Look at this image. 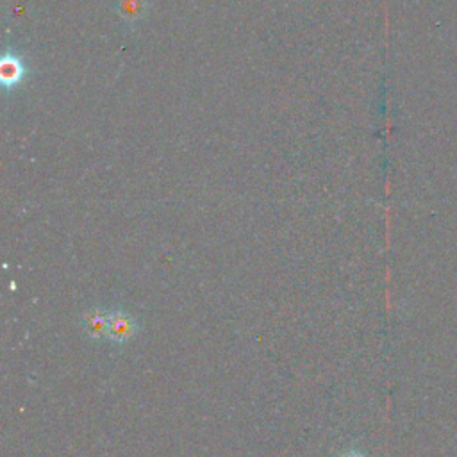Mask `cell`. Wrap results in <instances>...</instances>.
<instances>
[{
	"instance_id": "obj_3",
	"label": "cell",
	"mask_w": 457,
	"mask_h": 457,
	"mask_svg": "<svg viewBox=\"0 0 457 457\" xmlns=\"http://www.w3.org/2000/svg\"><path fill=\"white\" fill-rule=\"evenodd\" d=\"M82 327H84V332L93 339L105 337V334H107V312L102 311L100 307H91L82 316Z\"/></svg>"
},
{
	"instance_id": "obj_5",
	"label": "cell",
	"mask_w": 457,
	"mask_h": 457,
	"mask_svg": "<svg viewBox=\"0 0 457 457\" xmlns=\"http://www.w3.org/2000/svg\"><path fill=\"white\" fill-rule=\"evenodd\" d=\"M339 457H366L361 450H355V448H352V450H346V452H343Z\"/></svg>"
},
{
	"instance_id": "obj_1",
	"label": "cell",
	"mask_w": 457,
	"mask_h": 457,
	"mask_svg": "<svg viewBox=\"0 0 457 457\" xmlns=\"http://www.w3.org/2000/svg\"><path fill=\"white\" fill-rule=\"evenodd\" d=\"M137 332V321L136 318L123 311V309H114L107 312V334L105 337L114 343V345H125L129 343Z\"/></svg>"
},
{
	"instance_id": "obj_2",
	"label": "cell",
	"mask_w": 457,
	"mask_h": 457,
	"mask_svg": "<svg viewBox=\"0 0 457 457\" xmlns=\"http://www.w3.org/2000/svg\"><path fill=\"white\" fill-rule=\"evenodd\" d=\"M25 77V66L16 54H4L0 59V80L5 89L16 87Z\"/></svg>"
},
{
	"instance_id": "obj_4",
	"label": "cell",
	"mask_w": 457,
	"mask_h": 457,
	"mask_svg": "<svg viewBox=\"0 0 457 457\" xmlns=\"http://www.w3.org/2000/svg\"><path fill=\"white\" fill-rule=\"evenodd\" d=\"M118 12L125 21L139 20L145 12V2L143 0H120Z\"/></svg>"
}]
</instances>
